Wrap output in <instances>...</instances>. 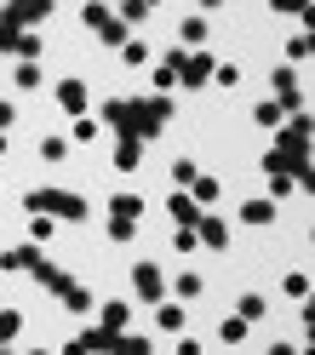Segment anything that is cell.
Returning <instances> with one entry per match:
<instances>
[{"label": "cell", "mask_w": 315, "mask_h": 355, "mask_svg": "<svg viewBox=\"0 0 315 355\" xmlns=\"http://www.w3.org/2000/svg\"><path fill=\"white\" fill-rule=\"evenodd\" d=\"M103 121L121 126V138H155L167 121H172V98H109L103 103Z\"/></svg>", "instance_id": "6da1fadb"}, {"label": "cell", "mask_w": 315, "mask_h": 355, "mask_svg": "<svg viewBox=\"0 0 315 355\" xmlns=\"http://www.w3.org/2000/svg\"><path fill=\"white\" fill-rule=\"evenodd\" d=\"M86 29H98V40H109V46H121V40H126V17L103 12L98 0H92V6H86Z\"/></svg>", "instance_id": "277c9868"}, {"label": "cell", "mask_w": 315, "mask_h": 355, "mask_svg": "<svg viewBox=\"0 0 315 355\" xmlns=\"http://www.w3.org/2000/svg\"><path fill=\"white\" fill-rule=\"evenodd\" d=\"M75 138H80V144H92V138H98V121H92V115H80V121H75Z\"/></svg>", "instance_id": "f35d334b"}, {"label": "cell", "mask_w": 315, "mask_h": 355, "mask_svg": "<svg viewBox=\"0 0 315 355\" xmlns=\"http://www.w3.org/2000/svg\"><path fill=\"white\" fill-rule=\"evenodd\" d=\"M58 230L46 224V212H35V224H29V241H35V247H46V241H52Z\"/></svg>", "instance_id": "f1b7e54d"}, {"label": "cell", "mask_w": 315, "mask_h": 355, "mask_svg": "<svg viewBox=\"0 0 315 355\" xmlns=\"http://www.w3.org/2000/svg\"><path fill=\"white\" fill-rule=\"evenodd\" d=\"M304 321H315V293H304Z\"/></svg>", "instance_id": "b9f144b4"}, {"label": "cell", "mask_w": 315, "mask_h": 355, "mask_svg": "<svg viewBox=\"0 0 315 355\" xmlns=\"http://www.w3.org/2000/svg\"><path fill=\"white\" fill-rule=\"evenodd\" d=\"M309 6V0H269V12H281V17H298Z\"/></svg>", "instance_id": "74e56055"}, {"label": "cell", "mask_w": 315, "mask_h": 355, "mask_svg": "<svg viewBox=\"0 0 315 355\" xmlns=\"http://www.w3.org/2000/svg\"><path fill=\"white\" fill-rule=\"evenodd\" d=\"M195 6H207V12H218V6H223V0H195Z\"/></svg>", "instance_id": "ee69618b"}, {"label": "cell", "mask_w": 315, "mask_h": 355, "mask_svg": "<svg viewBox=\"0 0 315 355\" xmlns=\"http://www.w3.org/2000/svg\"><path fill=\"white\" fill-rule=\"evenodd\" d=\"M235 315H246V321H258V315H264V298H258V293H246V298L235 304Z\"/></svg>", "instance_id": "d6a6232c"}, {"label": "cell", "mask_w": 315, "mask_h": 355, "mask_svg": "<svg viewBox=\"0 0 315 355\" xmlns=\"http://www.w3.org/2000/svg\"><path fill=\"white\" fill-rule=\"evenodd\" d=\"M275 98H281V109H298L304 98H298V75L287 69V63H275Z\"/></svg>", "instance_id": "9c48e42d"}, {"label": "cell", "mask_w": 315, "mask_h": 355, "mask_svg": "<svg viewBox=\"0 0 315 355\" xmlns=\"http://www.w3.org/2000/svg\"><path fill=\"white\" fill-rule=\"evenodd\" d=\"M29 212H58V218H69V224H80L86 218V201L69 189H35L29 195Z\"/></svg>", "instance_id": "3957f363"}, {"label": "cell", "mask_w": 315, "mask_h": 355, "mask_svg": "<svg viewBox=\"0 0 315 355\" xmlns=\"http://www.w3.org/2000/svg\"><path fill=\"white\" fill-rule=\"evenodd\" d=\"M195 235L207 247H230V224H218V218H195Z\"/></svg>", "instance_id": "7c38bea8"}, {"label": "cell", "mask_w": 315, "mask_h": 355, "mask_svg": "<svg viewBox=\"0 0 315 355\" xmlns=\"http://www.w3.org/2000/svg\"><path fill=\"white\" fill-rule=\"evenodd\" d=\"M309 349H315V321H309Z\"/></svg>", "instance_id": "f6af8a7d"}, {"label": "cell", "mask_w": 315, "mask_h": 355, "mask_svg": "<svg viewBox=\"0 0 315 355\" xmlns=\"http://www.w3.org/2000/svg\"><path fill=\"white\" fill-rule=\"evenodd\" d=\"M241 224H253V230L275 224V195H264V201H246V207H241Z\"/></svg>", "instance_id": "30bf717a"}, {"label": "cell", "mask_w": 315, "mask_h": 355, "mask_svg": "<svg viewBox=\"0 0 315 355\" xmlns=\"http://www.w3.org/2000/svg\"><path fill=\"white\" fill-rule=\"evenodd\" d=\"M121 17H126V24H138V17H149V0H121Z\"/></svg>", "instance_id": "d590c367"}, {"label": "cell", "mask_w": 315, "mask_h": 355, "mask_svg": "<svg viewBox=\"0 0 315 355\" xmlns=\"http://www.w3.org/2000/svg\"><path fill=\"white\" fill-rule=\"evenodd\" d=\"M17 327H24V315H17V309H0V344L17 338Z\"/></svg>", "instance_id": "1f68e13d"}, {"label": "cell", "mask_w": 315, "mask_h": 355, "mask_svg": "<svg viewBox=\"0 0 315 355\" xmlns=\"http://www.w3.org/2000/svg\"><path fill=\"white\" fill-rule=\"evenodd\" d=\"M17 86H24V92H29V86H40V63L35 58H24V63H17V75H12Z\"/></svg>", "instance_id": "4316f807"}, {"label": "cell", "mask_w": 315, "mask_h": 355, "mask_svg": "<svg viewBox=\"0 0 315 355\" xmlns=\"http://www.w3.org/2000/svg\"><path fill=\"white\" fill-rule=\"evenodd\" d=\"M6 17H17V24H46V17H52V0H12Z\"/></svg>", "instance_id": "52a82bcc"}, {"label": "cell", "mask_w": 315, "mask_h": 355, "mask_svg": "<svg viewBox=\"0 0 315 355\" xmlns=\"http://www.w3.org/2000/svg\"><path fill=\"white\" fill-rule=\"evenodd\" d=\"M172 286H178V298H184V304H189V298H201V293H207V281H201L195 270H184V275L172 281Z\"/></svg>", "instance_id": "44dd1931"}, {"label": "cell", "mask_w": 315, "mask_h": 355, "mask_svg": "<svg viewBox=\"0 0 315 355\" xmlns=\"http://www.w3.org/2000/svg\"><path fill=\"white\" fill-rule=\"evenodd\" d=\"M58 109H69V115H86V86L80 80H58Z\"/></svg>", "instance_id": "ba28073f"}, {"label": "cell", "mask_w": 315, "mask_h": 355, "mask_svg": "<svg viewBox=\"0 0 315 355\" xmlns=\"http://www.w3.org/2000/svg\"><path fill=\"white\" fill-rule=\"evenodd\" d=\"M309 132H315V121L304 115V109H292V126L275 138V149L264 155V172H298V166H309Z\"/></svg>", "instance_id": "7a4b0ae2"}, {"label": "cell", "mask_w": 315, "mask_h": 355, "mask_svg": "<svg viewBox=\"0 0 315 355\" xmlns=\"http://www.w3.org/2000/svg\"><path fill=\"white\" fill-rule=\"evenodd\" d=\"M109 212H115V218H144V195H132V189H121L115 201H109Z\"/></svg>", "instance_id": "2e32d148"}, {"label": "cell", "mask_w": 315, "mask_h": 355, "mask_svg": "<svg viewBox=\"0 0 315 355\" xmlns=\"http://www.w3.org/2000/svg\"><path fill=\"white\" fill-rule=\"evenodd\" d=\"M287 58H292V63H298V58H315V29L292 35V40H287Z\"/></svg>", "instance_id": "603a6c76"}, {"label": "cell", "mask_w": 315, "mask_h": 355, "mask_svg": "<svg viewBox=\"0 0 315 355\" xmlns=\"http://www.w3.org/2000/svg\"><path fill=\"white\" fill-rule=\"evenodd\" d=\"M189 189H195V201H201V207H212L218 195H223V184H218V178H201V172H195V184H189Z\"/></svg>", "instance_id": "ac0fdd59"}, {"label": "cell", "mask_w": 315, "mask_h": 355, "mask_svg": "<svg viewBox=\"0 0 315 355\" xmlns=\"http://www.w3.org/2000/svg\"><path fill=\"white\" fill-rule=\"evenodd\" d=\"M178 80L184 86H207L212 80V52H184L178 58Z\"/></svg>", "instance_id": "8992f818"}, {"label": "cell", "mask_w": 315, "mask_h": 355, "mask_svg": "<svg viewBox=\"0 0 315 355\" xmlns=\"http://www.w3.org/2000/svg\"><path fill=\"white\" fill-rule=\"evenodd\" d=\"M35 247H6V252H0V270H35Z\"/></svg>", "instance_id": "5bb4252c"}, {"label": "cell", "mask_w": 315, "mask_h": 355, "mask_svg": "<svg viewBox=\"0 0 315 355\" xmlns=\"http://www.w3.org/2000/svg\"><path fill=\"white\" fill-rule=\"evenodd\" d=\"M0 155H6V132H0Z\"/></svg>", "instance_id": "bcb514c9"}, {"label": "cell", "mask_w": 315, "mask_h": 355, "mask_svg": "<svg viewBox=\"0 0 315 355\" xmlns=\"http://www.w3.org/2000/svg\"><path fill=\"white\" fill-rule=\"evenodd\" d=\"M172 178H178V184H195V161H189V155H178V161H172Z\"/></svg>", "instance_id": "8d00e7d4"}, {"label": "cell", "mask_w": 315, "mask_h": 355, "mask_svg": "<svg viewBox=\"0 0 315 355\" xmlns=\"http://www.w3.org/2000/svg\"><path fill=\"white\" fill-rule=\"evenodd\" d=\"M132 293H138L144 304H161V293H167V275H161V270H155V263L144 258L138 270H132Z\"/></svg>", "instance_id": "5b68a950"}, {"label": "cell", "mask_w": 315, "mask_h": 355, "mask_svg": "<svg viewBox=\"0 0 315 355\" xmlns=\"http://www.w3.org/2000/svg\"><path fill=\"white\" fill-rule=\"evenodd\" d=\"M212 80L218 86H241V69H235V63H212Z\"/></svg>", "instance_id": "836d02e7"}, {"label": "cell", "mask_w": 315, "mask_h": 355, "mask_svg": "<svg viewBox=\"0 0 315 355\" xmlns=\"http://www.w3.org/2000/svg\"><path fill=\"white\" fill-rule=\"evenodd\" d=\"M292 178H298V195H315V166H298Z\"/></svg>", "instance_id": "ab89813d"}, {"label": "cell", "mask_w": 315, "mask_h": 355, "mask_svg": "<svg viewBox=\"0 0 315 355\" xmlns=\"http://www.w3.org/2000/svg\"><path fill=\"white\" fill-rule=\"evenodd\" d=\"M126 321H132V309H126V304H103V327H109V332H121Z\"/></svg>", "instance_id": "484cf974"}, {"label": "cell", "mask_w": 315, "mask_h": 355, "mask_svg": "<svg viewBox=\"0 0 315 355\" xmlns=\"http://www.w3.org/2000/svg\"><path fill=\"white\" fill-rule=\"evenodd\" d=\"M218 338H223V344H241V338H246V315H230V321L218 327Z\"/></svg>", "instance_id": "83f0119b"}, {"label": "cell", "mask_w": 315, "mask_h": 355, "mask_svg": "<svg viewBox=\"0 0 315 355\" xmlns=\"http://www.w3.org/2000/svg\"><path fill=\"white\" fill-rule=\"evenodd\" d=\"M35 281L46 286V293H63V286H69V275H63V270H52L46 258H35Z\"/></svg>", "instance_id": "9a60e30c"}, {"label": "cell", "mask_w": 315, "mask_h": 355, "mask_svg": "<svg viewBox=\"0 0 315 355\" xmlns=\"http://www.w3.org/2000/svg\"><path fill=\"white\" fill-rule=\"evenodd\" d=\"M298 17H304V29H315V6H304V12H298Z\"/></svg>", "instance_id": "7bdbcfd3"}, {"label": "cell", "mask_w": 315, "mask_h": 355, "mask_svg": "<svg viewBox=\"0 0 315 355\" xmlns=\"http://www.w3.org/2000/svg\"><path fill=\"white\" fill-rule=\"evenodd\" d=\"M195 207H201V201H189L184 189H172V195H167V212H172V224H189V230H195V218H201Z\"/></svg>", "instance_id": "8fae6325"}, {"label": "cell", "mask_w": 315, "mask_h": 355, "mask_svg": "<svg viewBox=\"0 0 315 355\" xmlns=\"http://www.w3.org/2000/svg\"><path fill=\"white\" fill-rule=\"evenodd\" d=\"M63 155H69V144H63V138H40V161H63Z\"/></svg>", "instance_id": "f546056e"}, {"label": "cell", "mask_w": 315, "mask_h": 355, "mask_svg": "<svg viewBox=\"0 0 315 355\" xmlns=\"http://www.w3.org/2000/svg\"><path fill=\"white\" fill-rule=\"evenodd\" d=\"M178 58H184V52H172L167 63H155V86H161V92H172V86H178Z\"/></svg>", "instance_id": "7402d4cb"}, {"label": "cell", "mask_w": 315, "mask_h": 355, "mask_svg": "<svg viewBox=\"0 0 315 355\" xmlns=\"http://www.w3.org/2000/svg\"><path fill=\"white\" fill-rule=\"evenodd\" d=\"M138 161H144V138H121L115 166H121V172H138Z\"/></svg>", "instance_id": "4fadbf2b"}, {"label": "cell", "mask_w": 315, "mask_h": 355, "mask_svg": "<svg viewBox=\"0 0 315 355\" xmlns=\"http://www.w3.org/2000/svg\"><path fill=\"white\" fill-rule=\"evenodd\" d=\"M253 121H258V126H275V121H281V98H264V103L253 109Z\"/></svg>", "instance_id": "d4e9b609"}, {"label": "cell", "mask_w": 315, "mask_h": 355, "mask_svg": "<svg viewBox=\"0 0 315 355\" xmlns=\"http://www.w3.org/2000/svg\"><path fill=\"white\" fill-rule=\"evenodd\" d=\"M132 235H138V218H109V241H115V247H126Z\"/></svg>", "instance_id": "cb8c5ba5"}, {"label": "cell", "mask_w": 315, "mask_h": 355, "mask_svg": "<svg viewBox=\"0 0 315 355\" xmlns=\"http://www.w3.org/2000/svg\"><path fill=\"white\" fill-rule=\"evenodd\" d=\"M178 40H184V46H201V40H207V17H184V24H178Z\"/></svg>", "instance_id": "e0dca14e"}, {"label": "cell", "mask_w": 315, "mask_h": 355, "mask_svg": "<svg viewBox=\"0 0 315 355\" xmlns=\"http://www.w3.org/2000/svg\"><path fill=\"white\" fill-rule=\"evenodd\" d=\"M309 241H315V230H309Z\"/></svg>", "instance_id": "7dc6e473"}, {"label": "cell", "mask_w": 315, "mask_h": 355, "mask_svg": "<svg viewBox=\"0 0 315 355\" xmlns=\"http://www.w3.org/2000/svg\"><path fill=\"white\" fill-rule=\"evenodd\" d=\"M12 121H17V109H12L6 98H0V132H12Z\"/></svg>", "instance_id": "60d3db41"}, {"label": "cell", "mask_w": 315, "mask_h": 355, "mask_svg": "<svg viewBox=\"0 0 315 355\" xmlns=\"http://www.w3.org/2000/svg\"><path fill=\"white\" fill-rule=\"evenodd\" d=\"M155 321H161L167 332H178V327H184V309H178V304H161V315H155Z\"/></svg>", "instance_id": "e575fe53"}, {"label": "cell", "mask_w": 315, "mask_h": 355, "mask_svg": "<svg viewBox=\"0 0 315 355\" xmlns=\"http://www.w3.org/2000/svg\"><path fill=\"white\" fill-rule=\"evenodd\" d=\"M121 63H126V69H144V63H149V46H144V40H121Z\"/></svg>", "instance_id": "d6986e66"}, {"label": "cell", "mask_w": 315, "mask_h": 355, "mask_svg": "<svg viewBox=\"0 0 315 355\" xmlns=\"http://www.w3.org/2000/svg\"><path fill=\"white\" fill-rule=\"evenodd\" d=\"M281 293H287V298H304V293H309V275H304V270H292V275L281 281Z\"/></svg>", "instance_id": "4dcf8cb0"}, {"label": "cell", "mask_w": 315, "mask_h": 355, "mask_svg": "<svg viewBox=\"0 0 315 355\" xmlns=\"http://www.w3.org/2000/svg\"><path fill=\"white\" fill-rule=\"evenodd\" d=\"M58 298H63V304H69V309H75V315H86V309H92V293H86V286H75V281H69V286H63V293H58Z\"/></svg>", "instance_id": "ffe728a7"}]
</instances>
